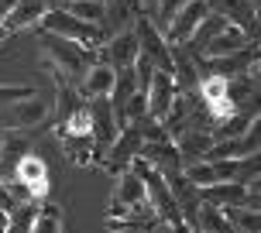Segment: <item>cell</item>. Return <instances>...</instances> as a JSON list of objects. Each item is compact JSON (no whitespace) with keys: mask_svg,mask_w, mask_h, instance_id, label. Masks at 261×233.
<instances>
[{"mask_svg":"<svg viewBox=\"0 0 261 233\" xmlns=\"http://www.w3.org/2000/svg\"><path fill=\"white\" fill-rule=\"evenodd\" d=\"M114 79H117V69L96 59V62L83 72V79L76 82V90H79V96H86V100H93V96H110Z\"/></svg>","mask_w":261,"mask_h":233,"instance_id":"12","label":"cell"},{"mask_svg":"<svg viewBox=\"0 0 261 233\" xmlns=\"http://www.w3.org/2000/svg\"><path fill=\"white\" fill-rule=\"evenodd\" d=\"M31 233H62V209H59V206H52V202L38 206Z\"/></svg>","mask_w":261,"mask_h":233,"instance_id":"22","label":"cell"},{"mask_svg":"<svg viewBox=\"0 0 261 233\" xmlns=\"http://www.w3.org/2000/svg\"><path fill=\"white\" fill-rule=\"evenodd\" d=\"M134 158H144V161L155 165L162 175L182 168V155H179L175 141H141V148H138V155H134Z\"/></svg>","mask_w":261,"mask_h":233,"instance_id":"11","label":"cell"},{"mask_svg":"<svg viewBox=\"0 0 261 233\" xmlns=\"http://www.w3.org/2000/svg\"><path fill=\"white\" fill-rule=\"evenodd\" d=\"M35 213H38V202H21V206L7 209V233H31L35 226Z\"/></svg>","mask_w":261,"mask_h":233,"instance_id":"21","label":"cell"},{"mask_svg":"<svg viewBox=\"0 0 261 233\" xmlns=\"http://www.w3.org/2000/svg\"><path fill=\"white\" fill-rule=\"evenodd\" d=\"M62 4H72V0H62Z\"/></svg>","mask_w":261,"mask_h":233,"instance_id":"30","label":"cell"},{"mask_svg":"<svg viewBox=\"0 0 261 233\" xmlns=\"http://www.w3.org/2000/svg\"><path fill=\"white\" fill-rule=\"evenodd\" d=\"M14 179L24 182L28 189H31V195H35V199L48 192V165H45L41 158H35L31 151H28V155L17 161V168H14Z\"/></svg>","mask_w":261,"mask_h":233,"instance_id":"14","label":"cell"},{"mask_svg":"<svg viewBox=\"0 0 261 233\" xmlns=\"http://www.w3.org/2000/svg\"><path fill=\"white\" fill-rule=\"evenodd\" d=\"M210 11L223 14L230 24H237L248 38H254V31H258V7H254V0H206Z\"/></svg>","mask_w":261,"mask_h":233,"instance_id":"8","label":"cell"},{"mask_svg":"<svg viewBox=\"0 0 261 233\" xmlns=\"http://www.w3.org/2000/svg\"><path fill=\"white\" fill-rule=\"evenodd\" d=\"M169 55H172V79L179 90H196L199 82V72H196V62L186 45H169Z\"/></svg>","mask_w":261,"mask_h":233,"instance_id":"17","label":"cell"},{"mask_svg":"<svg viewBox=\"0 0 261 233\" xmlns=\"http://www.w3.org/2000/svg\"><path fill=\"white\" fill-rule=\"evenodd\" d=\"M35 27L41 31H52V35H62V38H72L79 45H86V48H96L103 35H100V24H90V21H79L76 14H69L65 7H48V11L41 14V21Z\"/></svg>","mask_w":261,"mask_h":233,"instance_id":"3","label":"cell"},{"mask_svg":"<svg viewBox=\"0 0 261 233\" xmlns=\"http://www.w3.org/2000/svg\"><path fill=\"white\" fill-rule=\"evenodd\" d=\"M227 220L234 226V233H261V213L248 206H223Z\"/></svg>","mask_w":261,"mask_h":233,"instance_id":"20","label":"cell"},{"mask_svg":"<svg viewBox=\"0 0 261 233\" xmlns=\"http://www.w3.org/2000/svg\"><path fill=\"white\" fill-rule=\"evenodd\" d=\"M48 11L41 0H14L7 17H4V27H7V35L14 31H24V27H35L41 21V14Z\"/></svg>","mask_w":261,"mask_h":233,"instance_id":"16","label":"cell"},{"mask_svg":"<svg viewBox=\"0 0 261 233\" xmlns=\"http://www.w3.org/2000/svg\"><path fill=\"white\" fill-rule=\"evenodd\" d=\"M138 148H141V130H138V124H127V127H120V134L114 137V144L103 151L100 165H103L110 175H120V171L130 168V161H134V155H138Z\"/></svg>","mask_w":261,"mask_h":233,"instance_id":"5","label":"cell"},{"mask_svg":"<svg viewBox=\"0 0 261 233\" xmlns=\"http://www.w3.org/2000/svg\"><path fill=\"white\" fill-rule=\"evenodd\" d=\"M193 230H199V233H234V226H230V220H227L223 206H210V202H199Z\"/></svg>","mask_w":261,"mask_h":233,"instance_id":"18","label":"cell"},{"mask_svg":"<svg viewBox=\"0 0 261 233\" xmlns=\"http://www.w3.org/2000/svg\"><path fill=\"white\" fill-rule=\"evenodd\" d=\"M4 41H7V27H0V45H4Z\"/></svg>","mask_w":261,"mask_h":233,"instance_id":"29","label":"cell"},{"mask_svg":"<svg viewBox=\"0 0 261 233\" xmlns=\"http://www.w3.org/2000/svg\"><path fill=\"white\" fill-rule=\"evenodd\" d=\"M14 0H0V27H4V17H7V11H11Z\"/></svg>","mask_w":261,"mask_h":233,"instance_id":"26","label":"cell"},{"mask_svg":"<svg viewBox=\"0 0 261 233\" xmlns=\"http://www.w3.org/2000/svg\"><path fill=\"white\" fill-rule=\"evenodd\" d=\"M59 137H62V151L72 165H93V161H96L90 134H59Z\"/></svg>","mask_w":261,"mask_h":233,"instance_id":"19","label":"cell"},{"mask_svg":"<svg viewBox=\"0 0 261 233\" xmlns=\"http://www.w3.org/2000/svg\"><path fill=\"white\" fill-rule=\"evenodd\" d=\"M138 55H141V48H138V35H134V27H127V31H117V35L107 38L103 59H100V62L114 65V69H130Z\"/></svg>","mask_w":261,"mask_h":233,"instance_id":"10","label":"cell"},{"mask_svg":"<svg viewBox=\"0 0 261 233\" xmlns=\"http://www.w3.org/2000/svg\"><path fill=\"white\" fill-rule=\"evenodd\" d=\"M65 11L76 14L79 21L100 24V17H103V4H96V0H72V4H65Z\"/></svg>","mask_w":261,"mask_h":233,"instance_id":"24","label":"cell"},{"mask_svg":"<svg viewBox=\"0 0 261 233\" xmlns=\"http://www.w3.org/2000/svg\"><path fill=\"white\" fill-rule=\"evenodd\" d=\"M41 52H45V59H48V65L55 72H62L72 82H79L83 72L100 59L96 48H86V45H79L72 38H62V35H52V31H41Z\"/></svg>","mask_w":261,"mask_h":233,"instance_id":"1","label":"cell"},{"mask_svg":"<svg viewBox=\"0 0 261 233\" xmlns=\"http://www.w3.org/2000/svg\"><path fill=\"white\" fill-rule=\"evenodd\" d=\"M206 0H186L179 11L172 14V21H169V27L162 31L165 35V41L169 45H189V38H193V31H196V24L206 17Z\"/></svg>","mask_w":261,"mask_h":233,"instance_id":"6","label":"cell"},{"mask_svg":"<svg viewBox=\"0 0 261 233\" xmlns=\"http://www.w3.org/2000/svg\"><path fill=\"white\" fill-rule=\"evenodd\" d=\"M0 209H11V195H7L4 185H0Z\"/></svg>","mask_w":261,"mask_h":233,"instance_id":"27","label":"cell"},{"mask_svg":"<svg viewBox=\"0 0 261 233\" xmlns=\"http://www.w3.org/2000/svg\"><path fill=\"white\" fill-rule=\"evenodd\" d=\"M35 93V86H11V82H0V106L11 103V100H24V96H31Z\"/></svg>","mask_w":261,"mask_h":233,"instance_id":"25","label":"cell"},{"mask_svg":"<svg viewBox=\"0 0 261 233\" xmlns=\"http://www.w3.org/2000/svg\"><path fill=\"white\" fill-rule=\"evenodd\" d=\"M193 233H199V230H193Z\"/></svg>","mask_w":261,"mask_h":233,"instance_id":"32","label":"cell"},{"mask_svg":"<svg viewBox=\"0 0 261 233\" xmlns=\"http://www.w3.org/2000/svg\"><path fill=\"white\" fill-rule=\"evenodd\" d=\"M0 233H7V209H0Z\"/></svg>","mask_w":261,"mask_h":233,"instance_id":"28","label":"cell"},{"mask_svg":"<svg viewBox=\"0 0 261 233\" xmlns=\"http://www.w3.org/2000/svg\"><path fill=\"white\" fill-rule=\"evenodd\" d=\"M182 175L193 182L196 189H203V185H210V182H217V171H213V165H210L206 158H199V161H186Z\"/></svg>","mask_w":261,"mask_h":233,"instance_id":"23","label":"cell"},{"mask_svg":"<svg viewBox=\"0 0 261 233\" xmlns=\"http://www.w3.org/2000/svg\"><path fill=\"white\" fill-rule=\"evenodd\" d=\"M144 185L141 179L134 175V171H120L117 175V185H114V195H110V202H107V220H124L130 213H138L144 209Z\"/></svg>","mask_w":261,"mask_h":233,"instance_id":"4","label":"cell"},{"mask_svg":"<svg viewBox=\"0 0 261 233\" xmlns=\"http://www.w3.org/2000/svg\"><path fill=\"white\" fill-rule=\"evenodd\" d=\"M96 4H107V0H96Z\"/></svg>","mask_w":261,"mask_h":233,"instance_id":"31","label":"cell"},{"mask_svg":"<svg viewBox=\"0 0 261 233\" xmlns=\"http://www.w3.org/2000/svg\"><path fill=\"white\" fill-rule=\"evenodd\" d=\"M248 41H254V38H248V35H244V31H241L237 24H227L220 35H213V38H210L206 45L199 48V55H203V59H220V55L241 52Z\"/></svg>","mask_w":261,"mask_h":233,"instance_id":"15","label":"cell"},{"mask_svg":"<svg viewBox=\"0 0 261 233\" xmlns=\"http://www.w3.org/2000/svg\"><path fill=\"white\" fill-rule=\"evenodd\" d=\"M175 93H179V86H175L172 72H158V69H155V72H151V82H148V90H144V100H148V116H151V120H162V116L169 113Z\"/></svg>","mask_w":261,"mask_h":233,"instance_id":"7","label":"cell"},{"mask_svg":"<svg viewBox=\"0 0 261 233\" xmlns=\"http://www.w3.org/2000/svg\"><path fill=\"white\" fill-rule=\"evenodd\" d=\"M28 151H31V144H28L24 130H4V137H0V179H11L17 161Z\"/></svg>","mask_w":261,"mask_h":233,"instance_id":"13","label":"cell"},{"mask_svg":"<svg viewBox=\"0 0 261 233\" xmlns=\"http://www.w3.org/2000/svg\"><path fill=\"white\" fill-rule=\"evenodd\" d=\"M258 120L251 124L244 134H237V137H223V141H213L206 148V161H213V158H244V155H258Z\"/></svg>","mask_w":261,"mask_h":233,"instance_id":"9","label":"cell"},{"mask_svg":"<svg viewBox=\"0 0 261 233\" xmlns=\"http://www.w3.org/2000/svg\"><path fill=\"white\" fill-rule=\"evenodd\" d=\"M52 120V100H45L38 90L24 100H11L0 106V130H31Z\"/></svg>","mask_w":261,"mask_h":233,"instance_id":"2","label":"cell"}]
</instances>
